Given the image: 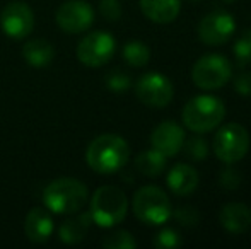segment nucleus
Segmentation results:
<instances>
[{
    "label": "nucleus",
    "instance_id": "f257e3e1",
    "mask_svg": "<svg viewBox=\"0 0 251 249\" xmlns=\"http://www.w3.org/2000/svg\"><path fill=\"white\" fill-rule=\"evenodd\" d=\"M130 157V147L126 140L115 133L100 135L89 143L86 150V160L93 171L100 174H111L125 167Z\"/></svg>",
    "mask_w": 251,
    "mask_h": 249
},
{
    "label": "nucleus",
    "instance_id": "f03ea898",
    "mask_svg": "<svg viewBox=\"0 0 251 249\" xmlns=\"http://www.w3.org/2000/svg\"><path fill=\"white\" fill-rule=\"evenodd\" d=\"M87 188L75 178H58L43 193V202L50 212L58 215L77 213L87 202Z\"/></svg>",
    "mask_w": 251,
    "mask_h": 249
},
{
    "label": "nucleus",
    "instance_id": "7ed1b4c3",
    "mask_svg": "<svg viewBox=\"0 0 251 249\" xmlns=\"http://www.w3.org/2000/svg\"><path fill=\"white\" fill-rule=\"evenodd\" d=\"M226 106L215 96H195L183 108V125L195 133H207L224 121Z\"/></svg>",
    "mask_w": 251,
    "mask_h": 249
},
{
    "label": "nucleus",
    "instance_id": "20e7f679",
    "mask_svg": "<svg viewBox=\"0 0 251 249\" xmlns=\"http://www.w3.org/2000/svg\"><path fill=\"white\" fill-rule=\"evenodd\" d=\"M126 212H128V200L120 188L101 186L94 191L89 208L94 224L108 229V227L123 222Z\"/></svg>",
    "mask_w": 251,
    "mask_h": 249
},
{
    "label": "nucleus",
    "instance_id": "39448f33",
    "mask_svg": "<svg viewBox=\"0 0 251 249\" xmlns=\"http://www.w3.org/2000/svg\"><path fill=\"white\" fill-rule=\"evenodd\" d=\"M133 213L149 226H162L173 215V206L168 195L157 186H144L133 195Z\"/></svg>",
    "mask_w": 251,
    "mask_h": 249
},
{
    "label": "nucleus",
    "instance_id": "423d86ee",
    "mask_svg": "<svg viewBox=\"0 0 251 249\" xmlns=\"http://www.w3.org/2000/svg\"><path fill=\"white\" fill-rule=\"evenodd\" d=\"M250 150V133L239 123H227L217 130L214 136V152L221 162L236 164Z\"/></svg>",
    "mask_w": 251,
    "mask_h": 249
},
{
    "label": "nucleus",
    "instance_id": "0eeeda50",
    "mask_svg": "<svg viewBox=\"0 0 251 249\" xmlns=\"http://www.w3.org/2000/svg\"><path fill=\"white\" fill-rule=\"evenodd\" d=\"M232 73V65L224 55L210 53L195 62L192 68V80L203 91L221 89Z\"/></svg>",
    "mask_w": 251,
    "mask_h": 249
},
{
    "label": "nucleus",
    "instance_id": "6e6552de",
    "mask_svg": "<svg viewBox=\"0 0 251 249\" xmlns=\"http://www.w3.org/2000/svg\"><path fill=\"white\" fill-rule=\"evenodd\" d=\"M116 41L106 31H94L84 36L77 46V58L86 67H102L115 55Z\"/></svg>",
    "mask_w": 251,
    "mask_h": 249
},
{
    "label": "nucleus",
    "instance_id": "1a4fd4ad",
    "mask_svg": "<svg viewBox=\"0 0 251 249\" xmlns=\"http://www.w3.org/2000/svg\"><path fill=\"white\" fill-rule=\"evenodd\" d=\"M135 94L140 103L151 108H164L171 103L175 96L173 82L159 72L146 73L139 79L135 86Z\"/></svg>",
    "mask_w": 251,
    "mask_h": 249
},
{
    "label": "nucleus",
    "instance_id": "9d476101",
    "mask_svg": "<svg viewBox=\"0 0 251 249\" xmlns=\"http://www.w3.org/2000/svg\"><path fill=\"white\" fill-rule=\"evenodd\" d=\"M56 24L65 33L79 34L94 23V9L86 0H67L56 10Z\"/></svg>",
    "mask_w": 251,
    "mask_h": 249
},
{
    "label": "nucleus",
    "instance_id": "9b49d317",
    "mask_svg": "<svg viewBox=\"0 0 251 249\" xmlns=\"http://www.w3.org/2000/svg\"><path fill=\"white\" fill-rule=\"evenodd\" d=\"M236 31V21L232 14L226 10H214L207 14L199 24V38L208 46H219L231 40Z\"/></svg>",
    "mask_w": 251,
    "mask_h": 249
},
{
    "label": "nucleus",
    "instance_id": "f8f14e48",
    "mask_svg": "<svg viewBox=\"0 0 251 249\" xmlns=\"http://www.w3.org/2000/svg\"><path fill=\"white\" fill-rule=\"evenodd\" d=\"M0 26L9 38L23 40L29 36L34 27V14L29 5L24 2H10L2 9Z\"/></svg>",
    "mask_w": 251,
    "mask_h": 249
},
{
    "label": "nucleus",
    "instance_id": "ddd939ff",
    "mask_svg": "<svg viewBox=\"0 0 251 249\" xmlns=\"http://www.w3.org/2000/svg\"><path fill=\"white\" fill-rule=\"evenodd\" d=\"M152 149L159 150L162 156L175 157L179 154L185 143V130L176 121H162L154 128L151 135Z\"/></svg>",
    "mask_w": 251,
    "mask_h": 249
},
{
    "label": "nucleus",
    "instance_id": "4468645a",
    "mask_svg": "<svg viewBox=\"0 0 251 249\" xmlns=\"http://www.w3.org/2000/svg\"><path fill=\"white\" fill-rule=\"evenodd\" d=\"M219 222L231 234H246L251 230V208L245 203L232 202L221 208Z\"/></svg>",
    "mask_w": 251,
    "mask_h": 249
},
{
    "label": "nucleus",
    "instance_id": "2eb2a0df",
    "mask_svg": "<svg viewBox=\"0 0 251 249\" xmlns=\"http://www.w3.org/2000/svg\"><path fill=\"white\" fill-rule=\"evenodd\" d=\"M200 178L195 167L188 166V164H176L168 174V186L175 195L178 196H188L195 193L199 188Z\"/></svg>",
    "mask_w": 251,
    "mask_h": 249
},
{
    "label": "nucleus",
    "instance_id": "dca6fc26",
    "mask_svg": "<svg viewBox=\"0 0 251 249\" xmlns=\"http://www.w3.org/2000/svg\"><path fill=\"white\" fill-rule=\"evenodd\" d=\"M53 219L47 208H33L26 215L24 230L26 236L33 243H45L53 234Z\"/></svg>",
    "mask_w": 251,
    "mask_h": 249
},
{
    "label": "nucleus",
    "instance_id": "f3484780",
    "mask_svg": "<svg viewBox=\"0 0 251 249\" xmlns=\"http://www.w3.org/2000/svg\"><path fill=\"white\" fill-rule=\"evenodd\" d=\"M144 16L155 24H168L178 17L181 0H140Z\"/></svg>",
    "mask_w": 251,
    "mask_h": 249
},
{
    "label": "nucleus",
    "instance_id": "a211bd4d",
    "mask_svg": "<svg viewBox=\"0 0 251 249\" xmlns=\"http://www.w3.org/2000/svg\"><path fill=\"white\" fill-rule=\"evenodd\" d=\"M91 224H93V217H91L89 212L79 213V215L67 219L58 229V236L62 239V243L79 244L89 232Z\"/></svg>",
    "mask_w": 251,
    "mask_h": 249
},
{
    "label": "nucleus",
    "instance_id": "6ab92c4d",
    "mask_svg": "<svg viewBox=\"0 0 251 249\" xmlns=\"http://www.w3.org/2000/svg\"><path fill=\"white\" fill-rule=\"evenodd\" d=\"M23 57L29 65L41 68V67H47L53 62V58H55V48H53L50 41L36 38V40H31L24 45Z\"/></svg>",
    "mask_w": 251,
    "mask_h": 249
},
{
    "label": "nucleus",
    "instance_id": "aec40b11",
    "mask_svg": "<svg viewBox=\"0 0 251 249\" xmlns=\"http://www.w3.org/2000/svg\"><path fill=\"white\" fill-rule=\"evenodd\" d=\"M166 159H168V157L162 156V154L155 149L144 150V152H140L139 157L135 159V167L139 173L144 174V176L155 178L164 171Z\"/></svg>",
    "mask_w": 251,
    "mask_h": 249
},
{
    "label": "nucleus",
    "instance_id": "412c9836",
    "mask_svg": "<svg viewBox=\"0 0 251 249\" xmlns=\"http://www.w3.org/2000/svg\"><path fill=\"white\" fill-rule=\"evenodd\" d=\"M122 55H123V58H125V62L132 67H144L151 60L149 46H147L144 41H139V40L128 41V43L123 46Z\"/></svg>",
    "mask_w": 251,
    "mask_h": 249
},
{
    "label": "nucleus",
    "instance_id": "4be33fe9",
    "mask_svg": "<svg viewBox=\"0 0 251 249\" xmlns=\"http://www.w3.org/2000/svg\"><path fill=\"white\" fill-rule=\"evenodd\" d=\"M102 246L106 249H133L137 248V241L126 230H116V232L104 237Z\"/></svg>",
    "mask_w": 251,
    "mask_h": 249
},
{
    "label": "nucleus",
    "instance_id": "5701e85b",
    "mask_svg": "<svg viewBox=\"0 0 251 249\" xmlns=\"http://www.w3.org/2000/svg\"><path fill=\"white\" fill-rule=\"evenodd\" d=\"M181 150H185V154L192 160H203L208 156V143L201 136H192V138H185Z\"/></svg>",
    "mask_w": 251,
    "mask_h": 249
},
{
    "label": "nucleus",
    "instance_id": "b1692460",
    "mask_svg": "<svg viewBox=\"0 0 251 249\" xmlns=\"http://www.w3.org/2000/svg\"><path fill=\"white\" fill-rule=\"evenodd\" d=\"M234 57L239 67H246L251 63V29L245 31L238 38L234 45Z\"/></svg>",
    "mask_w": 251,
    "mask_h": 249
},
{
    "label": "nucleus",
    "instance_id": "393cba45",
    "mask_svg": "<svg viewBox=\"0 0 251 249\" xmlns=\"http://www.w3.org/2000/svg\"><path fill=\"white\" fill-rule=\"evenodd\" d=\"M183 244L181 234L175 229H162L154 237V246L159 249H176Z\"/></svg>",
    "mask_w": 251,
    "mask_h": 249
},
{
    "label": "nucleus",
    "instance_id": "a878e982",
    "mask_svg": "<svg viewBox=\"0 0 251 249\" xmlns=\"http://www.w3.org/2000/svg\"><path fill=\"white\" fill-rule=\"evenodd\" d=\"M132 86V80L123 70H113L106 75V87L113 92H125Z\"/></svg>",
    "mask_w": 251,
    "mask_h": 249
},
{
    "label": "nucleus",
    "instance_id": "bb28decb",
    "mask_svg": "<svg viewBox=\"0 0 251 249\" xmlns=\"http://www.w3.org/2000/svg\"><path fill=\"white\" fill-rule=\"evenodd\" d=\"M175 217L181 226H186V227H193L199 224L200 220V213L197 212L193 206H181L175 212Z\"/></svg>",
    "mask_w": 251,
    "mask_h": 249
},
{
    "label": "nucleus",
    "instance_id": "cd10ccee",
    "mask_svg": "<svg viewBox=\"0 0 251 249\" xmlns=\"http://www.w3.org/2000/svg\"><path fill=\"white\" fill-rule=\"evenodd\" d=\"M100 12L108 21H118L122 17V5L118 0H101Z\"/></svg>",
    "mask_w": 251,
    "mask_h": 249
},
{
    "label": "nucleus",
    "instance_id": "c85d7f7f",
    "mask_svg": "<svg viewBox=\"0 0 251 249\" xmlns=\"http://www.w3.org/2000/svg\"><path fill=\"white\" fill-rule=\"evenodd\" d=\"M219 183L224 189H236L241 184V174L232 167H226L219 176Z\"/></svg>",
    "mask_w": 251,
    "mask_h": 249
},
{
    "label": "nucleus",
    "instance_id": "c756f323",
    "mask_svg": "<svg viewBox=\"0 0 251 249\" xmlns=\"http://www.w3.org/2000/svg\"><path fill=\"white\" fill-rule=\"evenodd\" d=\"M234 89L241 96H251V73L243 72L236 77L234 80Z\"/></svg>",
    "mask_w": 251,
    "mask_h": 249
},
{
    "label": "nucleus",
    "instance_id": "7c9ffc66",
    "mask_svg": "<svg viewBox=\"0 0 251 249\" xmlns=\"http://www.w3.org/2000/svg\"><path fill=\"white\" fill-rule=\"evenodd\" d=\"M224 2H236V0H224Z\"/></svg>",
    "mask_w": 251,
    "mask_h": 249
},
{
    "label": "nucleus",
    "instance_id": "2f4dec72",
    "mask_svg": "<svg viewBox=\"0 0 251 249\" xmlns=\"http://www.w3.org/2000/svg\"><path fill=\"white\" fill-rule=\"evenodd\" d=\"M192 2H197V0H192Z\"/></svg>",
    "mask_w": 251,
    "mask_h": 249
}]
</instances>
